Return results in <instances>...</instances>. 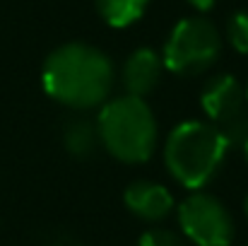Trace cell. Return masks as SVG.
I'll return each instance as SVG.
<instances>
[{
  "instance_id": "1",
  "label": "cell",
  "mask_w": 248,
  "mask_h": 246,
  "mask_svg": "<svg viewBox=\"0 0 248 246\" xmlns=\"http://www.w3.org/2000/svg\"><path fill=\"white\" fill-rule=\"evenodd\" d=\"M118 70L113 58L87 41L56 46L41 66V89L56 104L70 111H94L113 94Z\"/></svg>"
},
{
  "instance_id": "2",
  "label": "cell",
  "mask_w": 248,
  "mask_h": 246,
  "mask_svg": "<svg viewBox=\"0 0 248 246\" xmlns=\"http://www.w3.org/2000/svg\"><path fill=\"white\" fill-rule=\"evenodd\" d=\"M232 145L205 118L176 123L162 143V160L173 183L186 191L207 188L222 171Z\"/></svg>"
},
{
  "instance_id": "3",
  "label": "cell",
  "mask_w": 248,
  "mask_h": 246,
  "mask_svg": "<svg viewBox=\"0 0 248 246\" xmlns=\"http://www.w3.org/2000/svg\"><path fill=\"white\" fill-rule=\"evenodd\" d=\"M99 143L121 164L150 162L159 148V121L147 104L130 94H116L96 109Z\"/></svg>"
},
{
  "instance_id": "4",
  "label": "cell",
  "mask_w": 248,
  "mask_h": 246,
  "mask_svg": "<svg viewBox=\"0 0 248 246\" xmlns=\"http://www.w3.org/2000/svg\"><path fill=\"white\" fill-rule=\"evenodd\" d=\"M222 32L205 15L181 17L162 46V61L166 73L176 78H195L215 68L222 56Z\"/></svg>"
},
{
  "instance_id": "5",
  "label": "cell",
  "mask_w": 248,
  "mask_h": 246,
  "mask_svg": "<svg viewBox=\"0 0 248 246\" xmlns=\"http://www.w3.org/2000/svg\"><path fill=\"white\" fill-rule=\"evenodd\" d=\"M178 232L190 246H232L236 239V222L227 203L210 191H188L176 203Z\"/></svg>"
},
{
  "instance_id": "6",
  "label": "cell",
  "mask_w": 248,
  "mask_h": 246,
  "mask_svg": "<svg viewBox=\"0 0 248 246\" xmlns=\"http://www.w3.org/2000/svg\"><path fill=\"white\" fill-rule=\"evenodd\" d=\"M198 104L205 121H210L227 138L232 150H239L248 138V101L241 80L232 73L210 75L200 89Z\"/></svg>"
},
{
  "instance_id": "7",
  "label": "cell",
  "mask_w": 248,
  "mask_h": 246,
  "mask_svg": "<svg viewBox=\"0 0 248 246\" xmlns=\"http://www.w3.org/2000/svg\"><path fill=\"white\" fill-rule=\"evenodd\" d=\"M123 205L125 210L138 217L140 222L155 227L164 225L176 213V198L169 186L155 179H135L123 188Z\"/></svg>"
},
{
  "instance_id": "8",
  "label": "cell",
  "mask_w": 248,
  "mask_h": 246,
  "mask_svg": "<svg viewBox=\"0 0 248 246\" xmlns=\"http://www.w3.org/2000/svg\"><path fill=\"white\" fill-rule=\"evenodd\" d=\"M164 73L166 68L164 61H162V53L152 46H138L123 61V66L118 70V82L123 87V94L147 99L159 87Z\"/></svg>"
},
{
  "instance_id": "9",
  "label": "cell",
  "mask_w": 248,
  "mask_h": 246,
  "mask_svg": "<svg viewBox=\"0 0 248 246\" xmlns=\"http://www.w3.org/2000/svg\"><path fill=\"white\" fill-rule=\"evenodd\" d=\"M61 140H63V150L78 162H87V160L96 157V152L101 150L96 121H94V116H87L82 111H73L63 121Z\"/></svg>"
},
{
  "instance_id": "10",
  "label": "cell",
  "mask_w": 248,
  "mask_h": 246,
  "mask_svg": "<svg viewBox=\"0 0 248 246\" xmlns=\"http://www.w3.org/2000/svg\"><path fill=\"white\" fill-rule=\"evenodd\" d=\"M150 2L152 0H94V7L106 27L125 29L133 27L138 19H142Z\"/></svg>"
},
{
  "instance_id": "11",
  "label": "cell",
  "mask_w": 248,
  "mask_h": 246,
  "mask_svg": "<svg viewBox=\"0 0 248 246\" xmlns=\"http://www.w3.org/2000/svg\"><path fill=\"white\" fill-rule=\"evenodd\" d=\"M227 41L239 56H248V10H236L229 15Z\"/></svg>"
},
{
  "instance_id": "12",
  "label": "cell",
  "mask_w": 248,
  "mask_h": 246,
  "mask_svg": "<svg viewBox=\"0 0 248 246\" xmlns=\"http://www.w3.org/2000/svg\"><path fill=\"white\" fill-rule=\"evenodd\" d=\"M135 246H190L186 242V237L178 230H169L164 225H155L147 227L140 237Z\"/></svg>"
},
{
  "instance_id": "13",
  "label": "cell",
  "mask_w": 248,
  "mask_h": 246,
  "mask_svg": "<svg viewBox=\"0 0 248 246\" xmlns=\"http://www.w3.org/2000/svg\"><path fill=\"white\" fill-rule=\"evenodd\" d=\"M198 15H205V12H210L215 5H217V0H186Z\"/></svg>"
},
{
  "instance_id": "14",
  "label": "cell",
  "mask_w": 248,
  "mask_h": 246,
  "mask_svg": "<svg viewBox=\"0 0 248 246\" xmlns=\"http://www.w3.org/2000/svg\"><path fill=\"white\" fill-rule=\"evenodd\" d=\"M46 246H73V242H70L68 237H63V239H61V237H53V242Z\"/></svg>"
},
{
  "instance_id": "15",
  "label": "cell",
  "mask_w": 248,
  "mask_h": 246,
  "mask_svg": "<svg viewBox=\"0 0 248 246\" xmlns=\"http://www.w3.org/2000/svg\"><path fill=\"white\" fill-rule=\"evenodd\" d=\"M239 150H241V155H244V160H246V164H248V138L241 143V148H239Z\"/></svg>"
},
{
  "instance_id": "16",
  "label": "cell",
  "mask_w": 248,
  "mask_h": 246,
  "mask_svg": "<svg viewBox=\"0 0 248 246\" xmlns=\"http://www.w3.org/2000/svg\"><path fill=\"white\" fill-rule=\"evenodd\" d=\"M244 215H246V220H248V193H246V198H244Z\"/></svg>"
},
{
  "instance_id": "17",
  "label": "cell",
  "mask_w": 248,
  "mask_h": 246,
  "mask_svg": "<svg viewBox=\"0 0 248 246\" xmlns=\"http://www.w3.org/2000/svg\"><path fill=\"white\" fill-rule=\"evenodd\" d=\"M246 101H248V84H246Z\"/></svg>"
},
{
  "instance_id": "18",
  "label": "cell",
  "mask_w": 248,
  "mask_h": 246,
  "mask_svg": "<svg viewBox=\"0 0 248 246\" xmlns=\"http://www.w3.org/2000/svg\"><path fill=\"white\" fill-rule=\"evenodd\" d=\"M244 246H248V244H244Z\"/></svg>"
}]
</instances>
